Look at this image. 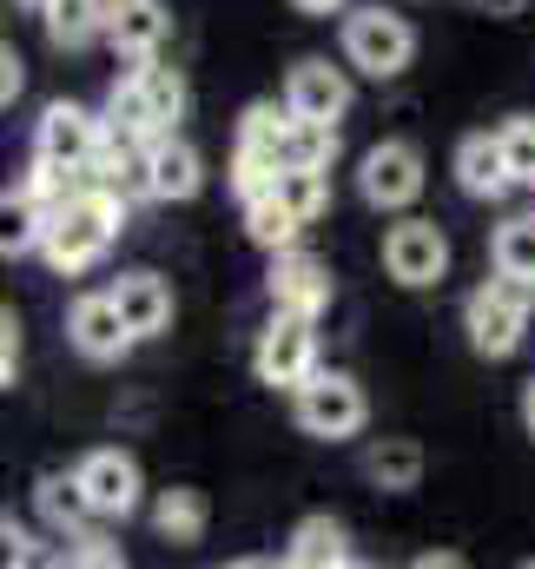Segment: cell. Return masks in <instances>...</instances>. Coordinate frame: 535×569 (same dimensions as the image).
<instances>
[{"label":"cell","instance_id":"e575fe53","mask_svg":"<svg viewBox=\"0 0 535 569\" xmlns=\"http://www.w3.org/2000/svg\"><path fill=\"white\" fill-rule=\"evenodd\" d=\"M463 7H476V13H489V20H509V13H523L529 0H463Z\"/></svg>","mask_w":535,"mask_h":569},{"label":"cell","instance_id":"44dd1931","mask_svg":"<svg viewBox=\"0 0 535 569\" xmlns=\"http://www.w3.org/2000/svg\"><path fill=\"white\" fill-rule=\"evenodd\" d=\"M33 503H40V517L53 523V530H87V517H100L93 510V497H87V483H80V470L73 477H60V470H47L40 477V490H33Z\"/></svg>","mask_w":535,"mask_h":569},{"label":"cell","instance_id":"8d00e7d4","mask_svg":"<svg viewBox=\"0 0 535 569\" xmlns=\"http://www.w3.org/2000/svg\"><path fill=\"white\" fill-rule=\"evenodd\" d=\"M523 425H529V437H535V378L523 385Z\"/></svg>","mask_w":535,"mask_h":569},{"label":"cell","instance_id":"d4e9b609","mask_svg":"<svg viewBox=\"0 0 535 569\" xmlns=\"http://www.w3.org/2000/svg\"><path fill=\"white\" fill-rule=\"evenodd\" d=\"M245 232H252V246H265V252H291L297 232H304V219H297L277 192H259V199H245Z\"/></svg>","mask_w":535,"mask_h":569},{"label":"cell","instance_id":"e0dca14e","mask_svg":"<svg viewBox=\"0 0 535 569\" xmlns=\"http://www.w3.org/2000/svg\"><path fill=\"white\" fill-rule=\"evenodd\" d=\"M456 186H463L470 199H503V192L516 186L509 152H503L496 133H470V140L456 146Z\"/></svg>","mask_w":535,"mask_h":569},{"label":"cell","instance_id":"83f0119b","mask_svg":"<svg viewBox=\"0 0 535 569\" xmlns=\"http://www.w3.org/2000/svg\"><path fill=\"white\" fill-rule=\"evenodd\" d=\"M489 259H496V272L535 284V219H503V226H496Z\"/></svg>","mask_w":535,"mask_h":569},{"label":"cell","instance_id":"9a60e30c","mask_svg":"<svg viewBox=\"0 0 535 569\" xmlns=\"http://www.w3.org/2000/svg\"><path fill=\"white\" fill-rule=\"evenodd\" d=\"M100 140H107V127H100L87 107H73V100H53V107L40 113V152H47V159H67V166L87 172V159L100 152Z\"/></svg>","mask_w":535,"mask_h":569},{"label":"cell","instance_id":"8fae6325","mask_svg":"<svg viewBox=\"0 0 535 569\" xmlns=\"http://www.w3.org/2000/svg\"><path fill=\"white\" fill-rule=\"evenodd\" d=\"M265 291H271V311H297V318H317V311L331 305V266L291 246V252H277V259H271Z\"/></svg>","mask_w":535,"mask_h":569},{"label":"cell","instance_id":"4dcf8cb0","mask_svg":"<svg viewBox=\"0 0 535 569\" xmlns=\"http://www.w3.org/2000/svg\"><path fill=\"white\" fill-rule=\"evenodd\" d=\"M67 543H73V550H67V563H100V569L127 563V557H120V543H113V537H100V530H73Z\"/></svg>","mask_w":535,"mask_h":569},{"label":"cell","instance_id":"d6a6232c","mask_svg":"<svg viewBox=\"0 0 535 569\" xmlns=\"http://www.w3.org/2000/svg\"><path fill=\"white\" fill-rule=\"evenodd\" d=\"M20 563H33V543H27V530L13 517H0V569H20Z\"/></svg>","mask_w":535,"mask_h":569},{"label":"cell","instance_id":"2e32d148","mask_svg":"<svg viewBox=\"0 0 535 569\" xmlns=\"http://www.w3.org/2000/svg\"><path fill=\"white\" fill-rule=\"evenodd\" d=\"M172 33V13L159 0H107V40L133 60H152Z\"/></svg>","mask_w":535,"mask_h":569},{"label":"cell","instance_id":"d590c367","mask_svg":"<svg viewBox=\"0 0 535 569\" xmlns=\"http://www.w3.org/2000/svg\"><path fill=\"white\" fill-rule=\"evenodd\" d=\"M291 7H297V13H337L344 0H291Z\"/></svg>","mask_w":535,"mask_h":569},{"label":"cell","instance_id":"4316f807","mask_svg":"<svg viewBox=\"0 0 535 569\" xmlns=\"http://www.w3.org/2000/svg\"><path fill=\"white\" fill-rule=\"evenodd\" d=\"M80 186H87V172H80V166H67V159H47V152H40V159L27 166V179H20V192H27V199H40L47 212H53V206H67Z\"/></svg>","mask_w":535,"mask_h":569},{"label":"cell","instance_id":"cb8c5ba5","mask_svg":"<svg viewBox=\"0 0 535 569\" xmlns=\"http://www.w3.org/2000/svg\"><path fill=\"white\" fill-rule=\"evenodd\" d=\"M47 239V206L27 192H0V259H20Z\"/></svg>","mask_w":535,"mask_h":569},{"label":"cell","instance_id":"1f68e13d","mask_svg":"<svg viewBox=\"0 0 535 569\" xmlns=\"http://www.w3.org/2000/svg\"><path fill=\"white\" fill-rule=\"evenodd\" d=\"M13 371H20V318L13 305H0V391L13 385Z\"/></svg>","mask_w":535,"mask_h":569},{"label":"cell","instance_id":"30bf717a","mask_svg":"<svg viewBox=\"0 0 535 569\" xmlns=\"http://www.w3.org/2000/svg\"><path fill=\"white\" fill-rule=\"evenodd\" d=\"M357 192H364V206H377V212L416 206V192H423V152H416L410 140L371 146L364 166H357Z\"/></svg>","mask_w":535,"mask_h":569},{"label":"cell","instance_id":"7402d4cb","mask_svg":"<svg viewBox=\"0 0 535 569\" xmlns=\"http://www.w3.org/2000/svg\"><path fill=\"white\" fill-rule=\"evenodd\" d=\"M364 477H371L377 490H416V483H423V450H416L410 437H384V443L364 450Z\"/></svg>","mask_w":535,"mask_h":569},{"label":"cell","instance_id":"6da1fadb","mask_svg":"<svg viewBox=\"0 0 535 569\" xmlns=\"http://www.w3.org/2000/svg\"><path fill=\"white\" fill-rule=\"evenodd\" d=\"M120 226H127V199L107 192V186H80L67 206L47 212V239H40V252H47L53 272L73 279V272H87V266L107 259V246L120 239Z\"/></svg>","mask_w":535,"mask_h":569},{"label":"cell","instance_id":"7a4b0ae2","mask_svg":"<svg viewBox=\"0 0 535 569\" xmlns=\"http://www.w3.org/2000/svg\"><path fill=\"white\" fill-rule=\"evenodd\" d=\"M185 120V80L179 67H159V60H139L133 73L113 87V107H107V127L127 133V140H159Z\"/></svg>","mask_w":535,"mask_h":569},{"label":"cell","instance_id":"7c38bea8","mask_svg":"<svg viewBox=\"0 0 535 569\" xmlns=\"http://www.w3.org/2000/svg\"><path fill=\"white\" fill-rule=\"evenodd\" d=\"M284 107H291L297 120L337 127V120L351 113V80H344V67H331V60H297L291 80H284Z\"/></svg>","mask_w":535,"mask_h":569},{"label":"cell","instance_id":"ac0fdd59","mask_svg":"<svg viewBox=\"0 0 535 569\" xmlns=\"http://www.w3.org/2000/svg\"><path fill=\"white\" fill-rule=\"evenodd\" d=\"M113 298H120V311H127V325H133L139 338H159L172 325V284L159 279V272H120Z\"/></svg>","mask_w":535,"mask_h":569},{"label":"cell","instance_id":"484cf974","mask_svg":"<svg viewBox=\"0 0 535 569\" xmlns=\"http://www.w3.org/2000/svg\"><path fill=\"white\" fill-rule=\"evenodd\" d=\"M271 192H277V199H284L304 226L331 206V179H324V166H284V172L271 179Z\"/></svg>","mask_w":535,"mask_h":569},{"label":"cell","instance_id":"603a6c76","mask_svg":"<svg viewBox=\"0 0 535 569\" xmlns=\"http://www.w3.org/2000/svg\"><path fill=\"white\" fill-rule=\"evenodd\" d=\"M152 523H159V537L165 543H199L205 537V523H212V510H205V497L199 490H159V503H152Z\"/></svg>","mask_w":535,"mask_h":569},{"label":"cell","instance_id":"836d02e7","mask_svg":"<svg viewBox=\"0 0 535 569\" xmlns=\"http://www.w3.org/2000/svg\"><path fill=\"white\" fill-rule=\"evenodd\" d=\"M20 87H27V67H20V53H13V47H0V107H13V100H20Z\"/></svg>","mask_w":535,"mask_h":569},{"label":"cell","instance_id":"f1b7e54d","mask_svg":"<svg viewBox=\"0 0 535 569\" xmlns=\"http://www.w3.org/2000/svg\"><path fill=\"white\" fill-rule=\"evenodd\" d=\"M331 159H337V127H324V120H297V113H291L284 166H324V172H331Z\"/></svg>","mask_w":535,"mask_h":569},{"label":"cell","instance_id":"74e56055","mask_svg":"<svg viewBox=\"0 0 535 569\" xmlns=\"http://www.w3.org/2000/svg\"><path fill=\"white\" fill-rule=\"evenodd\" d=\"M20 7H33V13H40V7H47V0H20Z\"/></svg>","mask_w":535,"mask_h":569},{"label":"cell","instance_id":"5b68a950","mask_svg":"<svg viewBox=\"0 0 535 569\" xmlns=\"http://www.w3.org/2000/svg\"><path fill=\"white\" fill-rule=\"evenodd\" d=\"M344 60L357 73H371V80H397L403 67L416 60V33H410V20L391 13V7H357L344 20Z\"/></svg>","mask_w":535,"mask_h":569},{"label":"cell","instance_id":"f546056e","mask_svg":"<svg viewBox=\"0 0 535 569\" xmlns=\"http://www.w3.org/2000/svg\"><path fill=\"white\" fill-rule=\"evenodd\" d=\"M496 140H503V152H509V172H516V186H535V120H529V113H516V120H509Z\"/></svg>","mask_w":535,"mask_h":569},{"label":"cell","instance_id":"277c9868","mask_svg":"<svg viewBox=\"0 0 535 569\" xmlns=\"http://www.w3.org/2000/svg\"><path fill=\"white\" fill-rule=\"evenodd\" d=\"M284 140H291V107H284V113H277L271 100L245 107V120H239V152H232V192H239V199L271 192V179L284 172Z\"/></svg>","mask_w":535,"mask_h":569},{"label":"cell","instance_id":"52a82bcc","mask_svg":"<svg viewBox=\"0 0 535 569\" xmlns=\"http://www.w3.org/2000/svg\"><path fill=\"white\" fill-rule=\"evenodd\" d=\"M364 418H371V405H364V385L351 371H311L297 385V425L311 437H357Z\"/></svg>","mask_w":535,"mask_h":569},{"label":"cell","instance_id":"3957f363","mask_svg":"<svg viewBox=\"0 0 535 569\" xmlns=\"http://www.w3.org/2000/svg\"><path fill=\"white\" fill-rule=\"evenodd\" d=\"M529 305H535V284L529 279H509L496 272L489 284H476L463 298V331H470V351L476 358H509L529 331Z\"/></svg>","mask_w":535,"mask_h":569},{"label":"cell","instance_id":"9c48e42d","mask_svg":"<svg viewBox=\"0 0 535 569\" xmlns=\"http://www.w3.org/2000/svg\"><path fill=\"white\" fill-rule=\"evenodd\" d=\"M384 272L403 284V291H423V284H443L450 272V239L436 219H403L384 232Z\"/></svg>","mask_w":535,"mask_h":569},{"label":"cell","instance_id":"5bb4252c","mask_svg":"<svg viewBox=\"0 0 535 569\" xmlns=\"http://www.w3.org/2000/svg\"><path fill=\"white\" fill-rule=\"evenodd\" d=\"M80 483H87V497H93L100 517H133L139 510V463L127 450H87Z\"/></svg>","mask_w":535,"mask_h":569},{"label":"cell","instance_id":"8992f818","mask_svg":"<svg viewBox=\"0 0 535 569\" xmlns=\"http://www.w3.org/2000/svg\"><path fill=\"white\" fill-rule=\"evenodd\" d=\"M317 318H297V311H277L265 325V338H259V351H252V371H259V385L271 391H297L311 371H317V331H311Z\"/></svg>","mask_w":535,"mask_h":569},{"label":"cell","instance_id":"ba28073f","mask_svg":"<svg viewBox=\"0 0 535 569\" xmlns=\"http://www.w3.org/2000/svg\"><path fill=\"white\" fill-rule=\"evenodd\" d=\"M67 338H73V351L87 365H120L139 345V331L127 325V311H120L113 291H80L73 311H67Z\"/></svg>","mask_w":535,"mask_h":569},{"label":"cell","instance_id":"d6986e66","mask_svg":"<svg viewBox=\"0 0 535 569\" xmlns=\"http://www.w3.org/2000/svg\"><path fill=\"white\" fill-rule=\"evenodd\" d=\"M284 563L297 569H344L351 563V537L337 517H297L291 543H284Z\"/></svg>","mask_w":535,"mask_h":569},{"label":"cell","instance_id":"4fadbf2b","mask_svg":"<svg viewBox=\"0 0 535 569\" xmlns=\"http://www.w3.org/2000/svg\"><path fill=\"white\" fill-rule=\"evenodd\" d=\"M199 186H205L199 146H185L179 133L145 140V192H152L159 206H185V199H199Z\"/></svg>","mask_w":535,"mask_h":569},{"label":"cell","instance_id":"ffe728a7","mask_svg":"<svg viewBox=\"0 0 535 569\" xmlns=\"http://www.w3.org/2000/svg\"><path fill=\"white\" fill-rule=\"evenodd\" d=\"M40 20H47V40L53 47L80 53V47H93L107 33V0H47Z\"/></svg>","mask_w":535,"mask_h":569}]
</instances>
